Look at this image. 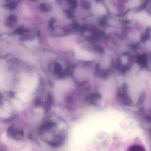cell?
Instances as JSON below:
<instances>
[{
	"label": "cell",
	"mask_w": 151,
	"mask_h": 151,
	"mask_svg": "<svg viewBox=\"0 0 151 151\" xmlns=\"http://www.w3.org/2000/svg\"><path fill=\"white\" fill-rule=\"evenodd\" d=\"M133 64V60L131 54L126 52L122 54L118 58L116 62V67L120 71L126 73L130 69Z\"/></svg>",
	"instance_id": "1"
},
{
	"label": "cell",
	"mask_w": 151,
	"mask_h": 151,
	"mask_svg": "<svg viewBox=\"0 0 151 151\" xmlns=\"http://www.w3.org/2000/svg\"><path fill=\"white\" fill-rule=\"evenodd\" d=\"M117 97L120 102L125 106H130L133 101L127 93V86L126 84H122L118 90Z\"/></svg>",
	"instance_id": "2"
},
{
	"label": "cell",
	"mask_w": 151,
	"mask_h": 151,
	"mask_svg": "<svg viewBox=\"0 0 151 151\" xmlns=\"http://www.w3.org/2000/svg\"><path fill=\"white\" fill-rule=\"evenodd\" d=\"M51 71L52 73L58 78L64 77L67 73H68V71L64 69L63 65L58 62H55L52 64Z\"/></svg>",
	"instance_id": "3"
},
{
	"label": "cell",
	"mask_w": 151,
	"mask_h": 151,
	"mask_svg": "<svg viewBox=\"0 0 151 151\" xmlns=\"http://www.w3.org/2000/svg\"><path fill=\"white\" fill-rule=\"evenodd\" d=\"M101 99V97L100 94L97 93H93L88 94L87 95L86 97V101L87 103L93 105L97 106Z\"/></svg>",
	"instance_id": "4"
},
{
	"label": "cell",
	"mask_w": 151,
	"mask_h": 151,
	"mask_svg": "<svg viewBox=\"0 0 151 151\" xmlns=\"http://www.w3.org/2000/svg\"><path fill=\"white\" fill-rule=\"evenodd\" d=\"M8 133L11 137L14 138L15 139H18V140L22 138L24 136L23 132L21 129H17L15 127H12L9 129Z\"/></svg>",
	"instance_id": "5"
},
{
	"label": "cell",
	"mask_w": 151,
	"mask_h": 151,
	"mask_svg": "<svg viewBox=\"0 0 151 151\" xmlns=\"http://www.w3.org/2000/svg\"><path fill=\"white\" fill-rule=\"evenodd\" d=\"M136 61L139 65L143 67H146L148 64V58L146 54L137 55L136 57Z\"/></svg>",
	"instance_id": "6"
},
{
	"label": "cell",
	"mask_w": 151,
	"mask_h": 151,
	"mask_svg": "<svg viewBox=\"0 0 151 151\" xmlns=\"http://www.w3.org/2000/svg\"><path fill=\"white\" fill-rule=\"evenodd\" d=\"M129 150H133V151H134V150L139 151V150H143L144 148L142 146L137 145H133V146H130V147H129Z\"/></svg>",
	"instance_id": "7"
}]
</instances>
